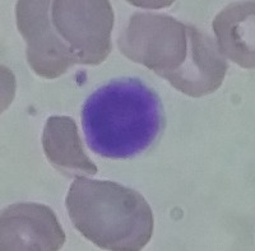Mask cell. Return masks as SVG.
<instances>
[{
  "instance_id": "obj_1",
  "label": "cell",
  "mask_w": 255,
  "mask_h": 251,
  "mask_svg": "<svg viewBox=\"0 0 255 251\" xmlns=\"http://www.w3.org/2000/svg\"><path fill=\"white\" fill-rule=\"evenodd\" d=\"M81 122L90 149L110 159L144 153L166 124L159 96L138 78L113 79L91 93Z\"/></svg>"
},
{
  "instance_id": "obj_2",
  "label": "cell",
  "mask_w": 255,
  "mask_h": 251,
  "mask_svg": "<svg viewBox=\"0 0 255 251\" xmlns=\"http://www.w3.org/2000/svg\"><path fill=\"white\" fill-rule=\"evenodd\" d=\"M65 204L73 226L100 249L139 251L151 241L153 213L134 189L76 176Z\"/></svg>"
},
{
  "instance_id": "obj_3",
  "label": "cell",
  "mask_w": 255,
  "mask_h": 251,
  "mask_svg": "<svg viewBox=\"0 0 255 251\" xmlns=\"http://www.w3.org/2000/svg\"><path fill=\"white\" fill-rule=\"evenodd\" d=\"M118 45L125 58L161 75L185 60L186 24L167 14L134 13Z\"/></svg>"
},
{
  "instance_id": "obj_4",
  "label": "cell",
  "mask_w": 255,
  "mask_h": 251,
  "mask_svg": "<svg viewBox=\"0 0 255 251\" xmlns=\"http://www.w3.org/2000/svg\"><path fill=\"white\" fill-rule=\"evenodd\" d=\"M51 22L78 64L99 65L110 55L114 10L109 0H55Z\"/></svg>"
},
{
  "instance_id": "obj_5",
  "label": "cell",
  "mask_w": 255,
  "mask_h": 251,
  "mask_svg": "<svg viewBox=\"0 0 255 251\" xmlns=\"http://www.w3.org/2000/svg\"><path fill=\"white\" fill-rule=\"evenodd\" d=\"M51 4L49 0H19L15 5L17 27L27 45L28 65L46 79L59 78L78 64L52 24Z\"/></svg>"
},
{
  "instance_id": "obj_6",
  "label": "cell",
  "mask_w": 255,
  "mask_h": 251,
  "mask_svg": "<svg viewBox=\"0 0 255 251\" xmlns=\"http://www.w3.org/2000/svg\"><path fill=\"white\" fill-rule=\"evenodd\" d=\"M65 234L50 207L38 203H17L1 212L0 248L3 251H58Z\"/></svg>"
},
{
  "instance_id": "obj_7",
  "label": "cell",
  "mask_w": 255,
  "mask_h": 251,
  "mask_svg": "<svg viewBox=\"0 0 255 251\" xmlns=\"http://www.w3.org/2000/svg\"><path fill=\"white\" fill-rule=\"evenodd\" d=\"M186 55L179 68L159 77L189 97L211 95L222 86L226 77L227 60L216 41L193 24H186Z\"/></svg>"
},
{
  "instance_id": "obj_8",
  "label": "cell",
  "mask_w": 255,
  "mask_h": 251,
  "mask_svg": "<svg viewBox=\"0 0 255 251\" xmlns=\"http://www.w3.org/2000/svg\"><path fill=\"white\" fill-rule=\"evenodd\" d=\"M255 3H231L213 19V31L222 56L245 69L255 67Z\"/></svg>"
},
{
  "instance_id": "obj_9",
  "label": "cell",
  "mask_w": 255,
  "mask_h": 251,
  "mask_svg": "<svg viewBox=\"0 0 255 251\" xmlns=\"http://www.w3.org/2000/svg\"><path fill=\"white\" fill-rule=\"evenodd\" d=\"M42 147L55 170L73 176L82 172L96 175L99 168L88 158L76 122L69 116H50L42 133Z\"/></svg>"
}]
</instances>
